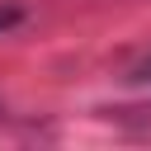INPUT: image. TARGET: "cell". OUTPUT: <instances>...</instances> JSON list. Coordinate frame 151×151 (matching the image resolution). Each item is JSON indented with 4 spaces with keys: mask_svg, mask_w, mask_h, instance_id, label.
I'll return each mask as SVG.
<instances>
[{
    "mask_svg": "<svg viewBox=\"0 0 151 151\" xmlns=\"http://www.w3.org/2000/svg\"><path fill=\"white\" fill-rule=\"evenodd\" d=\"M137 76H142V80H151V61H146V66H142V71H137Z\"/></svg>",
    "mask_w": 151,
    "mask_h": 151,
    "instance_id": "obj_2",
    "label": "cell"
},
{
    "mask_svg": "<svg viewBox=\"0 0 151 151\" xmlns=\"http://www.w3.org/2000/svg\"><path fill=\"white\" fill-rule=\"evenodd\" d=\"M19 19H24V9H19V5H0V33H9Z\"/></svg>",
    "mask_w": 151,
    "mask_h": 151,
    "instance_id": "obj_1",
    "label": "cell"
}]
</instances>
